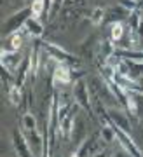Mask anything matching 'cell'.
Masks as SVG:
<instances>
[{"label": "cell", "mask_w": 143, "mask_h": 157, "mask_svg": "<svg viewBox=\"0 0 143 157\" xmlns=\"http://www.w3.org/2000/svg\"><path fill=\"white\" fill-rule=\"evenodd\" d=\"M42 45H44V49H45V52H47L49 59H52V61H56V63H65V65H73V67H77L79 59L73 56V54H70L68 51H65L61 45L52 44V42H42Z\"/></svg>", "instance_id": "2"}, {"label": "cell", "mask_w": 143, "mask_h": 157, "mask_svg": "<svg viewBox=\"0 0 143 157\" xmlns=\"http://www.w3.org/2000/svg\"><path fill=\"white\" fill-rule=\"evenodd\" d=\"M63 2H65V0H52V9H51V16H52L54 12H58V9H60V7L63 6Z\"/></svg>", "instance_id": "22"}, {"label": "cell", "mask_w": 143, "mask_h": 157, "mask_svg": "<svg viewBox=\"0 0 143 157\" xmlns=\"http://www.w3.org/2000/svg\"><path fill=\"white\" fill-rule=\"evenodd\" d=\"M99 136L105 140V143H112L114 140H117L115 138V129H114V126L110 124H106V126H101V131H99Z\"/></svg>", "instance_id": "14"}, {"label": "cell", "mask_w": 143, "mask_h": 157, "mask_svg": "<svg viewBox=\"0 0 143 157\" xmlns=\"http://www.w3.org/2000/svg\"><path fill=\"white\" fill-rule=\"evenodd\" d=\"M23 45V33L21 30L11 35V51H19Z\"/></svg>", "instance_id": "19"}, {"label": "cell", "mask_w": 143, "mask_h": 157, "mask_svg": "<svg viewBox=\"0 0 143 157\" xmlns=\"http://www.w3.org/2000/svg\"><path fill=\"white\" fill-rule=\"evenodd\" d=\"M105 9H101V7H94L93 12H91V23L93 25H101V23H105Z\"/></svg>", "instance_id": "18"}, {"label": "cell", "mask_w": 143, "mask_h": 157, "mask_svg": "<svg viewBox=\"0 0 143 157\" xmlns=\"http://www.w3.org/2000/svg\"><path fill=\"white\" fill-rule=\"evenodd\" d=\"M129 14L131 12L127 11V9H124V7H112L110 9V14L108 16H105V23H121L122 19H126V17H129Z\"/></svg>", "instance_id": "9"}, {"label": "cell", "mask_w": 143, "mask_h": 157, "mask_svg": "<svg viewBox=\"0 0 143 157\" xmlns=\"http://www.w3.org/2000/svg\"><path fill=\"white\" fill-rule=\"evenodd\" d=\"M93 157H106V154H105V152H98V154H94Z\"/></svg>", "instance_id": "23"}, {"label": "cell", "mask_w": 143, "mask_h": 157, "mask_svg": "<svg viewBox=\"0 0 143 157\" xmlns=\"http://www.w3.org/2000/svg\"><path fill=\"white\" fill-rule=\"evenodd\" d=\"M30 129H37V119L30 112L23 115V131H30Z\"/></svg>", "instance_id": "17"}, {"label": "cell", "mask_w": 143, "mask_h": 157, "mask_svg": "<svg viewBox=\"0 0 143 157\" xmlns=\"http://www.w3.org/2000/svg\"><path fill=\"white\" fill-rule=\"evenodd\" d=\"M7 100L11 103L12 107H17L21 105V100H23V91L17 84H11L7 87Z\"/></svg>", "instance_id": "12"}, {"label": "cell", "mask_w": 143, "mask_h": 157, "mask_svg": "<svg viewBox=\"0 0 143 157\" xmlns=\"http://www.w3.org/2000/svg\"><path fill=\"white\" fill-rule=\"evenodd\" d=\"M141 154H143V148H141Z\"/></svg>", "instance_id": "25"}, {"label": "cell", "mask_w": 143, "mask_h": 157, "mask_svg": "<svg viewBox=\"0 0 143 157\" xmlns=\"http://www.w3.org/2000/svg\"><path fill=\"white\" fill-rule=\"evenodd\" d=\"M91 98H93V93H91V87L87 86L86 80H77V84L73 86V100L77 101L79 105L86 110V112L91 115L93 113V105H91Z\"/></svg>", "instance_id": "3"}, {"label": "cell", "mask_w": 143, "mask_h": 157, "mask_svg": "<svg viewBox=\"0 0 143 157\" xmlns=\"http://www.w3.org/2000/svg\"><path fill=\"white\" fill-rule=\"evenodd\" d=\"M56 157H60V155H56Z\"/></svg>", "instance_id": "26"}, {"label": "cell", "mask_w": 143, "mask_h": 157, "mask_svg": "<svg viewBox=\"0 0 143 157\" xmlns=\"http://www.w3.org/2000/svg\"><path fill=\"white\" fill-rule=\"evenodd\" d=\"M72 67L70 65H65V63H58L56 68L52 70V82L56 86H68L72 82Z\"/></svg>", "instance_id": "6"}, {"label": "cell", "mask_w": 143, "mask_h": 157, "mask_svg": "<svg viewBox=\"0 0 143 157\" xmlns=\"http://www.w3.org/2000/svg\"><path fill=\"white\" fill-rule=\"evenodd\" d=\"M25 30H26L28 35H32L33 39H40L42 33H44V26L39 23V19H35V17H30L25 25Z\"/></svg>", "instance_id": "10"}, {"label": "cell", "mask_w": 143, "mask_h": 157, "mask_svg": "<svg viewBox=\"0 0 143 157\" xmlns=\"http://www.w3.org/2000/svg\"><path fill=\"white\" fill-rule=\"evenodd\" d=\"M30 9H32V17L39 19V17L42 16L44 9H45V0H32V6H30Z\"/></svg>", "instance_id": "16"}, {"label": "cell", "mask_w": 143, "mask_h": 157, "mask_svg": "<svg viewBox=\"0 0 143 157\" xmlns=\"http://www.w3.org/2000/svg\"><path fill=\"white\" fill-rule=\"evenodd\" d=\"M70 157H80V155H79V152H72V155Z\"/></svg>", "instance_id": "24"}, {"label": "cell", "mask_w": 143, "mask_h": 157, "mask_svg": "<svg viewBox=\"0 0 143 157\" xmlns=\"http://www.w3.org/2000/svg\"><path fill=\"white\" fill-rule=\"evenodd\" d=\"M117 2H119V6L124 7V9H127V11H134V9L140 7L138 0H117Z\"/></svg>", "instance_id": "20"}, {"label": "cell", "mask_w": 143, "mask_h": 157, "mask_svg": "<svg viewBox=\"0 0 143 157\" xmlns=\"http://www.w3.org/2000/svg\"><path fill=\"white\" fill-rule=\"evenodd\" d=\"M124 33H126L124 25H122V23H114V26H112V30H110V40L114 44H119V42L124 39Z\"/></svg>", "instance_id": "13"}, {"label": "cell", "mask_w": 143, "mask_h": 157, "mask_svg": "<svg viewBox=\"0 0 143 157\" xmlns=\"http://www.w3.org/2000/svg\"><path fill=\"white\" fill-rule=\"evenodd\" d=\"M12 143H14L16 154L19 157H33V150L30 147V143H28L26 136H25V131L14 129L12 131Z\"/></svg>", "instance_id": "5"}, {"label": "cell", "mask_w": 143, "mask_h": 157, "mask_svg": "<svg viewBox=\"0 0 143 157\" xmlns=\"http://www.w3.org/2000/svg\"><path fill=\"white\" fill-rule=\"evenodd\" d=\"M115 54L117 56H121L122 59H127V61L143 63V51H138V49H117Z\"/></svg>", "instance_id": "8"}, {"label": "cell", "mask_w": 143, "mask_h": 157, "mask_svg": "<svg viewBox=\"0 0 143 157\" xmlns=\"http://www.w3.org/2000/svg\"><path fill=\"white\" fill-rule=\"evenodd\" d=\"M91 93H94V96H98L101 101H105V105H108V108L122 107L119 100L115 98V94L112 93L110 86L106 84V80L101 77H96L91 80Z\"/></svg>", "instance_id": "1"}, {"label": "cell", "mask_w": 143, "mask_h": 157, "mask_svg": "<svg viewBox=\"0 0 143 157\" xmlns=\"http://www.w3.org/2000/svg\"><path fill=\"white\" fill-rule=\"evenodd\" d=\"M75 105H77V103H75ZM73 126H75V124H73V110H72L70 115L63 119V121L60 122V126H58L61 136H63L65 140H70L72 138V129H73Z\"/></svg>", "instance_id": "11"}, {"label": "cell", "mask_w": 143, "mask_h": 157, "mask_svg": "<svg viewBox=\"0 0 143 157\" xmlns=\"http://www.w3.org/2000/svg\"><path fill=\"white\" fill-rule=\"evenodd\" d=\"M32 17V9L30 7H25L21 11H16L9 19L6 21V26H4V35H11V33H16L21 30V26L26 25V21Z\"/></svg>", "instance_id": "4"}, {"label": "cell", "mask_w": 143, "mask_h": 157, "mask_svg": "<svg viewBox=\"0 0 143 157\" xmlns=\"http://www.w3.org/2000/svg\"><path fill=\"white\" fill-rule=\"evenodd\" d=\"M108 112H110L112 122L115 124V126H119L121 129H124L126 133H131V126H129V121H127V117L121 112V110H117V108H108Z\"/></svg>", "instance_id": "7"}, {"label": "cell", "mask_w": 143, "mask_h": 157, "mask_svg": "<svg viewBox=\"0 0 143 157\" xmlns=\"http://www.w3.org/2000/svg\"><path fill=\"white\" fill-rule=\"evenodd\" d=\"M112 157H133V155L126 150V148H122V147H121L119 152H114V154H112Z\"/></svg>", "instance_id": "21"}, {"label": "cell", "mask_w": 143, "mask_h": 157, "mask_svg": "<svg viewBox=\"0 0 143 157\" xmlns=\"http://www.w3.org/2000/svg\"><path fill=\"white\" fill-rule=\"evenodd\" d=\"M138 45H140V33L129 26V30H127V45H126V49H138Z\"/></svg>", "instance_id": "15"}]
</instances>
